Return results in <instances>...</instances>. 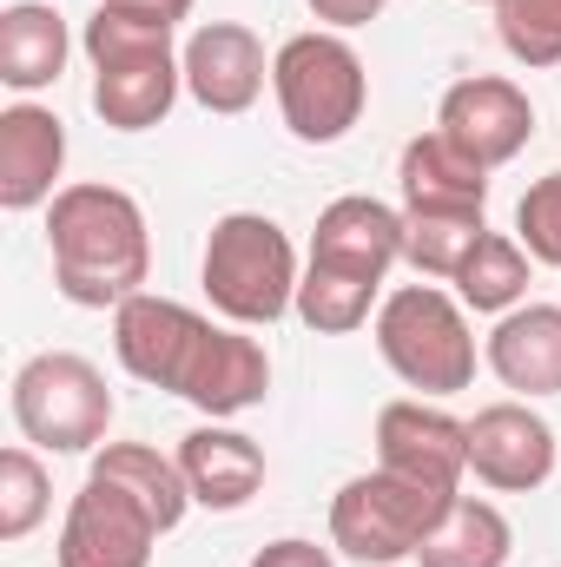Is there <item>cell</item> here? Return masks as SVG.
Instances as JSON below:
<instances>
[{
  "label": "cell",
  "instance_id": "29",
  "mask_svg": "<svg viewBox=\"0 0 561 567\" xmlns=\"http://www.w3.org/2000/svg\"><path fill=\"white\" fill-rule=\"evenodd\" d=\"M304 7H310V13H317L330 33H350V27H370V20H377L390 0H304Z\"/></svg>",
  "mask_w": 561,
  "mask_h": 567
},
{
  "label": "cell",
  "instance_id": "23",
  "mask_svg": "<svg viewBox=\"0 0 561 567\" xmlns=\"http://www.w3.org/2000/svg\"><path fill=\"white\" fill-rule=\"evenodd\" d=\"M377 303H384V284L330 271V265H304V278H297V317H304L317 337H350V330H364Z\"/></svg>",
  "mask_w": 561,
  "mask_h": 567
},
{
  "label": "cell",
  "instance_id": "13",
  "mask_svg": "<svg viewBox=\"0 0 561 567\" xmlns=\"http://www.w3.org/2000/svg\"><path fill=\"white\" fill-rule=\"evenodd\" d=\"M178 60H185V93H192L205 113H218V120L252 113L258 93H265V80H272L265 40H258L252 27H238V20H205V27L178 47Z\"/></svg>",
  "mask_w": 561,
  "mask_h": 567
},
{
  "label": "cell",
  "instance_id": "6",
  "mask_svg": "<svg viewBox=\"0 0 561 567\" xmlns=\"http://www.w3.org/2000/svg\"><path fill=\"white\" fill-rule=\"evenodd\" d=\"M272 93L290 126V140L304 145H337L370 106V73L364 53L344 33H290L272 60Z\"/></svg>",
  "mask_w": 561,
  "mask_h": 567
},
{
  "label": "cell",
  "instance_id": "10",
  "mask_svg": "<svg viewBox=\"0 0 561 567\" xmlns=\"http://www.w3.org/2000/svg\"><path fill=\"white\" fill-rule=\"evenodd\" d=\"M436 133L449 145H462L482 172H496V165L522 158V145L536 140V106H529V93H522L516 80H502V73H469V80H456V86L442 93Z\"/></svg>",
  "mask_w": 561,
  "mask_h": 567
},
{
  "label": "cell",
  "instance_id": "27",
  "mask_svg": "<svg viewBox=\"0 0 561 567\" xmlns=\"http://www.w3.org/2000/svg\"><path fill=\"white\" fill-rule=\"evenodd\" d=\"M516 238H522V251H529L536 265L561 271V172L536 178V185L522 192V205H516Z\"/></svg>",
  "mask_w": 561,
  "mask_h": 567
},
{
  "label": "cell",
  "instance_id": "12",
  "mask_svg": "<svg viewBox=\"0 0 561 567\" xmlns=\"http://www.w3.org/2000/svg\"><path fill=\"white\" fill-rule=\"evenodd\" d=\"M469 475L496 495H529L555 475V429L529 403H489L469 416Z\"/></svg>",
  "mask_w": 561,
  "mask_h": 567
},
{
  "label": "cell",
  "instance_id": "22",
  "mask_svg": "<svg viewBox=\"0 0 561 567\" xmlns=\"http://www.w3.org/2000/svg\"><path fill=\"white\" fill-rule=\"evenodd\" d=\"M456 297H462V310L509 317V310L529 297V251H522V238H509V231H482V245H476L469 265L456 271Z\"/></svg>",
  "mask_w": 561,
  "mask_h": 567
},
{
  "label": "cell",
  "instance_id": "3",
  "mask_svg": "<svg viewBox=\"0 0 561 567\" xmlns=\"http://www.w3.org/2000/svg\"><path fill=\"white\" fill-rule=\"evenodd\" d=\"M80 53L93 66V113L113 133H152L185 93V60H178L165 20L93 7V20L80 33Z\"/></svg>",
  "mask_w": 561,
  "mask_h": 567
},
{
  "label": "cell",
  "instance_id": "11",
  "mask_svg": "<svg viewBox=\"0 0 561 567\" xmlns=\"http://www.w3.org/2000/svg\"><path fill=\"white\" fill-rule=\"evenodd\" d=\"M377 468L422 482L436 495H462V475H469V423H456L449 410L404 396V403H384L377 410Z\"/></svg>",
  "mask_w": 561,
  "mask_h": 567
},
{
  "label": "cell",
  "instance_id": "31",
  "mask_svg": "<svg viewBox=\"0 0 561 567\" xmlns=\"http://www.w3.org/2000/svg\"><path fill=\"white\" fill-rule=\"evenodd\" d=\"M489 7H496V0H489Z\"/></svg>",
  "mask_w": 561,
  "mask_h": 567
},
{
  "label": "cell",
  "instance_id": "25",
  "mask_svg": "<svg viewBox=\"0 0 561 567\" xmlns=\"http://www.w3.org/2000/svg\"><path fill=\"white\" fill-rule=\"evenodd\" d=\"M53 508V475L33 455V442L0 449V542H27Z\"/></svg>",
  "mask_w": 561,
  "mask_h": 567
},
{
  "label": "cell",
  "instance_id": "14",
  "mask_svg": "<svg viewBox=\"0 0 561 567\" xmlns=\"http://www.w3.org/2000/svg\"><path fill=\"white\" fill-rule=\"evenodd\" d=\"M304 265H330V271H350V278L384 284L390 265H404V212L370 198V192H344L317 212V231H310V258Z\"/></svg>",
  "mask_w": 561,
  "mask_h": 567
},
{
  "label": "cell",
  "instance_id": "26",
  "mask_svg": "<svg viewBox=\"0 0 561 567\" xmlns=\"http://www.w3.org/2000/svg\"><path fill=\"white\" fill-rule=\"evenodd\" d=\"M496 33L509 60L561 66V0H496Z\"/></svg>",
  "mask_w": 561,
  "mask_h": 567
},
{
  "label": "cell",
  "instance_id": "30",
  "mask_svg": "<svg viewBox=\"0 0 561 567\" xmlns=\"http://www.w3.org/2000/svg\"><path fill=\"white\" fill-rule=\"evenodd\" d=\"M100 7H113V13H140V20H165V27H178V20L192 13V0H100Z\"/></svg>",
  "mask_w": 561,
  "mask_h": 567
},
{
  "label": "cell",
  "instance_id": "24",
  "mask_svg": "<svg viewBox=\"0 0 561 567\" xmlns=\"http://www.w3.org/2000/svg\"><path fill=\"white\" fill-rule=\"evenodd\" d=\"M482 231H489L482 212H404V265H417L422 278L456 284Z\"/></svg>",
  "mask_w": 561,
  "mask_h": 567
},
{
  "label": "cell",
  "instance_id": "19",
  "mask_svg": "<svg viewBox=\"0 0 561 567\" xmlns=\"http://www.w3.org/2000/svg\"><path fill=\"white\" fill-rule=\"evenodd\" d=\"M67 53H73V33L47 0H13L0 13V86L7 93H20V100L47 93L67 73Z\"/></svg>",
  "mask_w": 561,
  "mask_h": 567
},
{
  "label": "cell",
  "instance_id": "20",
  "mask_svg": "<svg viewBox=\"0 0 561 567\" xmlns=\"http://www.w3.org/2000/svg\"><path fill=\"white\" fill-rule=\"evenodd\" d=\"M509 555H516L509 515L482 495H456L417 548V567H509Z\"/></svg>",
  "mask_w": 561,
  "mask_h": 567
},
{
  "label": "cell",
  "instance_id": "17",
  "mask_svg": "<svg viewBox=\"0 0 561 567\" xmlns=\"http://www.w3.org/2000/svg\"><path fill=\"white\" fill-rule=\"evenodd\" d=\"M482 363L516 396H561V303H516L496 317Z\"/></svg>",
  "mask_w": 561,
  "mask_h": 567
},
{
  "label": "cell",
  "instance_id": "15",
  "mask_svg": "<svg viewBox=\"0 0 561 567\" xmlns=\"http://www.w3.org/2000/svg\"><path fill=\"white\" fill-rule=\"evenodd\" d=\"M60 172H67V126L60 113L20 100L0 113V205L7 212H33L60 198Z\"/></svg>",
  "mask_w": 561,
  "mask_h": 567
},
{
  "label": "cell",
  "instance_id": "4",
  "mask_svg": "<svg viewBox=\"0 0 561 567\" xmlns=\"http://www.w3.org/2000/svg\"><path fill=\"white\" fill-rule=\"evenodd\" d=\"M205 297L225 323H245V330H272L278 317L297 310V251L284 238L278 218L265 212H225L205 238Z\"/></svg>",
  "mask_w": 561,
  "mask_h": 567
},
{
  "label": "cell",
  "instance_id": "5",
  "mask_svg": "<svg viewBox=\"0 0 561 567\" xmlns=\"http://www.w3.org/2000/svg\"><path fill=\"white\" fill-rule=\"evenodd\" d=\"M377 350L384 363L422 390V396H456L476 383V337H469V310L462 297L436 290V284H404L377 303Z\"/></svg>",
  "mask_w": 561,
  "mask_h": 567
},
{
  "label": "cell",
  "instance_id": "28",
  "mask_svg": "<svg viewBox=\"0 0 561 567\" xmlns=\"http://www.w3.org/2000/svg\"><path fill=\"white\" fill-rule=\"evenodd\" d=\"M252 567H337L330 561V548H317V542H304V535H284V542H265Z\"/></svg>",
  "mask_w": 561,
  "mask_h": 567
},
{
  "label": "cell",
  "instance_id": "7",
  "mask_svg": "<svg viewBox=\"0 0 561 567\" xmlns=\"http://www.w3.org/2000/svg\"><path fill=\"white\" fill-rule=\"evenodd\" d=\"M13 429L33 449H53V455L106 449L113 390H106L100 363L80 357V350H40V357H27L20 377H13Z\"/></svg>",
  "mask_w": 561,
  "mask_h": 567
},
{
  "label": "cell",
  "instance_id": "16",
  "mask_svg": "<svg viewBox=\"0 0 561 567\" xmlns=\"http://www.w3.org/2000/svg\"><path fill=\"white\" fill-rule=\"evenodd\" d=\"M178 468L198 508L212 515H238L258 488H265V449L232 423H198L178 442Z\"/></svg>",
  "mask_w": 561,
  "mask_h": 567
},
{
  "label": "cell",
  "instance_id": "1",
  "mask_svg": "<svg viewBox=\"0 0 561 567\" xmlns=\"http://www.w3.org/2000/svg\"><path fill=\"white\" fill-rule=\"evenodd\" d=\"M113 350L126 377L172 390L212 423H232L272 396V357L258 337H245V323H212L192 303H172L152 290L113 310Z\"/></svg>",
  "mask_w": 561,
  "mask_h": 567
},
{
  "label": "cell",
  "instance_id": "8",
  "mask_svg": "<svg viewBox=\"0 0 561 567\" xmlns=\"http://www.w3.org/2000/svg\"><path fill=\"white\" fill-rule=\"evenodd\" d=\"M456 495H436L422 482H404L390 468H370V475H350L337 495H330V548L350 555L364 567H397L417 561V548L429 542V528L442 522Z\"/></svg>",
  "mask_w": 561,
  "mask_h": 567
},
{
  "label": "cell",
  "instance_id": "9",
  "mask_svg": "<svg viewBox=\"0 0 561 567\" xmlns=\"http://www.w3.org/2000/svg\"><path fill=\"white\" fill-rule=\"evenodd\" d=\"M159 535L165 528L152 522L145 502H133L120 482H106V475L86 468V482H80V495H73V508L60 522L53 561L60 567H152Z\"/></svg>",
  "mask_w": 561,
  "mask_h": 567
},
{
  "label": "cell",
  "instance_id": "21",
  "mask_svg": "<svg viewBox=\"0 0 561 567\" xmlns=\"http://www.w3.org/2000/svg\"><path fill=\"white\" fill-rule=\"evenodd\" d=\"M93 475H106V482H120L133 502L152 508V522L172 535L178 522H185V508H192V488H185V468H178V455H159L152 442H106L100 455H93Z\"/></svg>",
  "mask_w": 561,
  "mask_h": 567
},
{
  "label": "cell",
  "instance_id": "2",
  "mask_svg": "<svg viewBox=\"0 0 561 567\" xmlns=\"http://www.w3.org/2000/svg\"><path fill=\"white\" fill-rule=\"evenodd\" d=\"M47 251L60 297L80 310H120L152 278L145 212L120 185H60V198L47 205Z\"/></svg>",
  "mask_w": 561,
  "mask_h": 567
},
{
  "label": "cell",
  "instance_id": "18",
  "mask_svg": "<svg viewBox=\"0 0 561 567\" xmlns=\"http://www.w3.org/2000/svg\"><path fill=\"white\" fill-rule=\"evenodd\" d=\"M397 192H404V212H482L489 172L442 133H417L397 158Z\"/></svg>",
  "mask_w": 561,
  "mask_h": 567
}]
</instances>
